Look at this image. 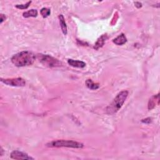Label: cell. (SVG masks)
I'll return each instance as SVG.
<instances>
[{
  "mask_svg": "<svg viewBox=\"0 0 160 160\" xmlns=\"http://www.w3.org/2000/svg\"><path fill=\"white\" fill-rule=\"evenodd\" d=\"M36 56L30 51H22L14 55L11 62L16 66L22 67L31 65L35 61Z\"/></svg>",
  "mask_w": 160,
  "mask_h": 160,
  "instance_id": "cell-1",
  "label": "cell"
},
{
  "mask_svg": "<svg viewBox=\"0 0 160 160\" xmlns=\"http://www.w3.org/2000/svg\"><path fill=\"white\" fill-rule=\"evenodd\" d=\"M128 92L127 91H123L117 95L112 103L107 108L108 114H114L116 113L122 107L125 100L128 97Z\"/></svg>",
  "mask_w": 160,
  "mask_h": 160,
  "instance_id": "cell-2",
  "label": "cell"
},
{
  "mask_svg": "<svg viewBox=\"0 0 160 160\" xmlns=\"http://www.w3.org/2000/svg\"><path fill=\"white\" fill-rule=\"evenodd\" d=\"M47 146L49 147H69L74 148H81L83 147V144L77 142L68 140H56L53 141L48 143Z\"/></svg>",
  "mask_w": 160,
  "mask_h": 160,
  "instance_id": "cell-3",
  "label": "cell"
},
{
  "mask_svg": "<svg viewBox=\"0 0 160 160\" xmlns=\"http://www.w3.org/2000/svg\"><path fill=\"white\" fill-rule=\"evenodd\" d=\"M40 61L43 63L44 65L48 66V67H56L59 66L61 63L58 59H56L53 57L49 55H40Z\"/></svg>",
  "mask_w": 160,
  "mask_h": 160,
  "instance_id": "cell-4",
  "label": "cell"
},
{
  "mask_svg": "<svg viewBox=\"0 0 160 160\" xmlns=\"http://www.w3.org/2000/svg\"><path fill=\"white\" fill-rule=\"evenodd\" d=\"M1 82L6 84V85L11 86H24L26 85L25 80L21 78H11V79H1Z\"/></svg>",
  "mask_w": 160,
  "mask_h": 160,
  "instance_id": "cell-5",
  "label": "cell"
},
{
  "mask_svg": "<svg viewBox=\"0 0 160 160\" xmlns=\"http://www.w3.org/2000/svg\"><path fill=\"white\" fill-rule=\"evenodd\" d=\"M11 158L14 159H34L25 153L19 151H14L11 154Z\"/></svg>",
  "mask_w": 160,
  "mask_h": 160,
  "instance_id": "cell-6",
  "label": "cell"
},
{
  "mask_svg": "<svg viewBox=\"0 0 160 160\" xmlns=\"http://www.w3.org/2000/svg\"><path fill=\"white\" fill-rule=\"evenodd\" d=\"M68 63L70 66L75 67V68H83L84 67H85V66H86V63L85 62H81V61H79V60H73V59H70L68 60Z\"/></svg>",
  "mask_w": 160,
  "mask_h": 160,
  "instance_id": "cell-7",
  "label": "cell"
},
{
  "mask_svg": "<svg viewBox=\"0 0 160 160\" xmlns=\"http://www.w3.org/2000/svg\"><path fill=\"white\" fill-rule=\"evenodd\" d=\"M113 41L114 43L117 45H123L126 42V38L123 33H122L117 38H116L115 39H114Z\"/></svg>",
  "mask_w": 160,
  "mask_h": 160,
  "instance_id": "cell-8",
  "label": "cell"
},
{
  "mask_svg": "<svg viewBox=\"0 0 160 160\" xmlns=\"http://www.w3.org/2000/svg\"><path fill=\"white\" fill-rule=\"evenodd\" d=\"M107 38H108V37L106 35H102L100 38L97 40L96 43V44H95V46H94V48L96 49H98L100 48H101L104 45L105 41Z\"/></svg>",
  "mask_w": 160,
  "mask_h": 160,
  "instance_id": "cell-9",
  "label": "cell"
},
{
  "mask_svg": "<svg viewBox=\"0 0 160 160\" xmlns=\"http://www.w3.org/2000/svg\"><path fill=\"white\" fill-rule=\"evenodd\" d=\"M59 20L61 28H62V31L64 35H66L67 34V26L66 24L65 20H64V18L62 14H60L59 16Z\"/></svg>",
  "mask_w": 160,
  "mask_h": 160,
  "instance_id": "cell-10",
  "label": "cell"
},
{
  "mask_svg": "<svg viewBox=\"0 0 160 160\" xmlns=\"http://www.w3.org/2000/svg\"><path fill=\"white\" fill-rule=\"evenodd\" d=\"M86 85L88 88H89L91 90H97L100 87V85L98 83H94L91 79H87L86 81Z\"/></svg>",
  "mask_w": 160,
  "mask_h": 160,
  "instance_id": "cell-11",
  "label": "cell"
},
{
  "mask_svg": "<svg viewBox=\"0 0 160 160\" xmlns=\"http://www.w3.org/2000/svg\"><path fill=\"white\" fill-rule=\"evenodd\" d=\"M23 17L25 18H29V17H36L38 15V11L36 10H31L28 11H26V12L23 13Z\"/></svg>",
  "mask_w": 160,
  "mask_h": 160,
  "instance_id": "cell-12",
  "label": "cell"
},
{
  "mask_svg": "<svg viewBox=\"0 0 160 160\" xmlns=\"http://www.w3.org/2000/svg\"><path fill=\"white\" fill-rule=\"evenodd\" d=\"M40 13L43 18H47L48 16H49V15H50L51 11L49 9L46 8H42L41 10Z\"/></svg>",
  "mask_w": 160,
  "mask_h": 160,
  "instance_id": "cell-13",
  "label": "cell"
},
{
  "mask_svg": "<svg viewBox=\"0 0 160 160\" xmlns=\"http://www.w3.org/2000/svg\"><path fill=\"white\" fill-rule=\"evenodd\" d=\"M31 3V1H28L27 3L24 4V5H16V7L18 9L25 10V9L28 8Z\"/></svg>",
  "mask_w": 160,
  "mask_h": 160,
  "instance_id": "cell-14",
  "label": "cell"
},
{
  "mask_svg": "<svg viewBox=\"0 0 160 160\" xmlns=\"http://www.w3.org/2000/svg\"><path fill=\"white\" fill-rule=\"evenodd\" d=\"M155 106V96H153L151 100L149 101V103H148V109H153Z\"/></svg>",
  "mask_w": 160,
  "mask_h": 160,
  "instance_id": "cell-15",
  "label": "cell"
},
{
  "mask_svg": "<svg viewBox=\"0 0 160 160\" xmlns=\"http://www.w3.org/2000/svg\"><path fill=\"white\" fill-rule=\"evenodd\" d=\"M142 122L144 123H147V124H149L151 122V119L150 118H147L146 119H144V120H142Z\"/></svg>",
  "mask_w": 160,
  "mask_h": 160,
  "instance_id": "cell-16",
  "label": "cell"
},
{
  "mask_svg": "<svg viewBox=\"0 0 160 160\" xmlns=\"http://www.w3.org/2000/svg\"><path fill=\"white\" fill-rule=\"evenodd\" d=\"M135 5L137 8H141L142 6V4L141 3H139V2H135Z\"/></svg>",
  "mask_w": 160,
  "mask_h": 160,
  "instance_id": "cell-17",
  "label": "cell"
},
{
  "mask_svg": "<svg viewBox=\"0 0 160 160\" xmlns=\"http://www.w3.org/2000/svg\"><path fill=\"white\" fill-rule=\"evenodd\" d=\"M5 20H6V16L4 14H1V23H2Z\"/></svg>",
  "mask_w": 160,
  "mask_h": 160,
  "instance_id": "cell-18",
  "label": "cell"
}]
</instances>
